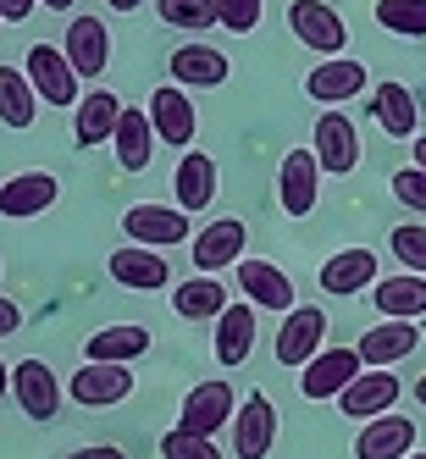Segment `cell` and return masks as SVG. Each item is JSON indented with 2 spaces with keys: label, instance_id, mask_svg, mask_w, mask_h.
<instances>
[{
  "label": "cell",
  "instance_id": "cell-1",
  "mask_svg": "<svg viewBox=\"0 0 426 459\" xmlns=\"http://www.w3.org/2000/svg\"><path fill=\"white\" fill-rule=\"evenodd\" d=\"M122 233H127V244L172 249V244L188 238V211H183V205H150V200H144V205H127Z\"/></svg>",
  "mask_w": 426,
  "mask_h": 459
},
{
  "label": "cell",
  "instance_id": "cell-2",
  "mask_svg": "<svg viewBox=\"0 0 426 459\" xmlns=\"http://www.w3.org/2000/svg\"><path fill=\"white\" fill-rule=\"evenodd\" d=\"M288 28H293L300 45H310L321 56H343V45H349V28H343V17L326 6V0H293V6H288Z\"/></svg>",
  "mask_w": 426,
  "mask_h": 459
},
{
  "label": "cell",
  "instance_id": "cell-3",
  "mask_svg": "<svg viewBox=\"0 0 426 459\" xmlns=\"http://www.w3.org/2000/svg\"><path fill=\"white\" fill-rule=\"evenodd\" d=\"M321 338H326V310L321 305H293L283 316V333H277V366H310L321 354Z\"/></svg>",
  "mask_w": 426,
  "mask_h": 459
},
{
  "label": "cell",
  "instance_id": "cell-4",
  "mask_svg": "<svg viewBox=\"0 0 426 459\" xmlns=\"http://www.w3.org/2000/svg\"><path fill=\"white\" fill-rule=\"evenodd\" d=\"M127 393H134V371L122 359H89V366L73 371V404H83V410L122 404Z\"/></svg>",
  "mask_w": 426,
  "mask_h": 459
},
{
  "label": "cell",
  "instance_id": "cell-5",
  "mask_svg": "<svg viewBox=\"0 0 426 459\" xmlns=\"http://www.w3.org/2000/svg\"><path fill=\"white\" fill-rule=\"evenodd\" d=\"M360 371H366L360 349H321L310 366H300V393L305 399H338Z\"/></svg>",
  "mask_w": 426,
  "mask_h": 459
},
{
  "label": "cell",
  "instance_id": "cell-6",
  "mask_svg": "<svg viewBox=\"0 0 426 459\" xmlns=\"http://www.w3.org/2000/svg\"><path fill=\"white\" fill-rule=\"evenodd\" d=\"M28 83H34L39 100H50V106H78L83 100L73 61H67V50H56V45H34V50H28Z\"/></svg>",
  "mask_w": 426,
  "mask_h": 459
},
{
  "label": "cell",
  "instance_id": "cell-7",
  "mask_svg": "<svg viewBox=\"0 0 426 459\" xmlns=\"http://www.w3.org/2000/svg\"><path fill=\"white\" fill-rule=\"evenodd\" d=\"M399 393H404L399 377H393L387 366H371V371H360V377L338 393V410L354 415V420H371V415H387L393 404H399Z\"/></svg>",
  "mask_w": 426,
  "mask_h": 459
},
{
  "label": "cell",
  "instance_id": "cell-8",
  "mask_svg": "<svg viewBox=\"0 0 426 459\" xmlns=\"http://www.w3.org/2000/svg\"><path fill=\"white\" fill-rule=\"evenodd\" d=\"M233 410H239L233 382H200V387H188L178 426H188V432H200V437H216L222 426H233Z\"/></svg>",
  "mask_w": 426,
  "mask_h": 459
},
{
  "label": "cell",
  "instance_id": "cell-9",
  "mask_svg": "<svg viewBox=\"0 0 426 459\" xmlns=\"http://www.w3.org/2000/svg\"><path fill=\"white\" fill-rule=\"evenodd\" d=\"M277 443V410L266 393H249V399L233 410V454L239 459H266Z\"/></svg>",
  "mask_w": 426,
  "mask_h": 459
},
{
  "label": "cell",
  "instance_id": "cell-10",
  "mask_svg": "<svg viewBox=\"0 0 426 459\" xmlns=\"http://www.w3.org/2000/svg\"><path fill=\"white\" fill-rule=\"evenodd\" d=\"M12 399L22 404L28 420H56L61 415V382H56V371L45 359H22L12 371Z\"/></svg>",
  "mask_w": 426,
  "mask_h": 459
},
{
  "label": "cell",
  "instance_id": "cell-11",
  "mask_svg": "<svg viewBox=\"0 0 426 459\" xmlns=\"http://www.w3.org/2000/svg\"><path fill=\"white\" fill-rule=\"evenodd\" d=\"M244 249H249V227L239 216H222V221L205 227V233H194L188 255H194V266H200V272H222V266H239Z\"/></svg>",
  "mask_w": 426,
  "mask_h": 459
},
{
  "label": "cell",
  "instance_id": "cell-12",
  "mask_svg": "<svg viewBox=\"0 0 426 459\" xmlns=\"http://www.w3.org/2000/svg\"><path fill=\"white\" fill-rule=\"evenodd\" d=\"M415 454V420L404 415H371L354 437V459H410Z\"/></svg>",
  "mask_w": 426,
  "mask_h": 459
},
{
  "label": "cell",
  "instance_id": "cell-13",
  "mask_svg": "<svg viewBox=\"0 0 426 459\" xmlns=\"http://www.w3.org/2000/svg\"><path fill=\"white\" fill-rule=\"evenodd\" d=\"M316 188H321V160L316 150H288L283 172H277V194L288 216H310L316 211Z\"/></svg>",
  "mask_w": 426,
  "mask_h": 459
},
{
  "label": "cell",
  "instance_id": "cell-14",
  "mask_svg": "<svg viewBox=\"0 0 426 459\" xmlns=\"http://www.w3.org/2000/svg\"><path fill=\"white\" fill-rule=\"evenodd\" d=\"M111 277L122 288H134V293H161L172 282V266H167V255L150 249V244H134V249H111Z\"/></svg>",
  "mask_w": 426,
  "mask_h": 459
},
{
  "label": "cell",
  "instance_id": "cell-15",
  "mask_svg": "<svg viewBox=\"0 0 426 459\" xmlns=\"http://www.w3.org/2000/svg\"><path fill=\"white\" fill-rule=\"evenodd\" d=\"M150 122H155V139L161 144H172V150L194 144V106H188L183 83H161L150 94Z\"/></svg>",
  "mask_w": 426,
  "mask_h": 459
},
{
  "label": "cell",
  "instance_id": "cell-16",
  "mask_svg": "<svg viewBox=\"0 0 426 459\" xmlns=\"http://www.w3.org/2000/svg\"><path fill=\"white\" fill-rule=\"evenodd\" d=\"M316 160H321V172H338V178H349L360 167V134L349 117H338V111L316 117Z\"/></svg>",
  "mask_w": 426,
  "mask_h": 459
},
{
  "label": "cell",
  "instance_id": "cell-17",
  "mask_svg": "<svg viewBox=\"0 0 426 459\" xmlns=\"http://www.w3.org/2000/svg\"><path fill=\"white\" fill-rule=\"evenodd\" d=\"M117 117H122V100L111 89H89L83 100L73 106V144L78 150H94V144H106L117 139Z\"/></svg>",
  "mask_w": 426,
  "mask_h": 459
},
{
  "label": "cell",
  "instance_id": "cell-18",
  "mask_svg": "<svg viewBox=\"0 0 426 459\" xmlns=\"http://www.w3.org/2000/svg\"><path fill=\"white\" fill-rule=\"evenodd\" d=\"M239 288L249 293L255 310H293V282L283 266H272V260H239Z\"/></svg>",
  "mask_w": 426,
  "mask_h": 459
},
{
  "label": "cell",
  "instance_id": "cell-19",
  "mask_svg": "<svg viewBox=\"0 0 426 459\" xmlns=\"http://www.w3.org/2000/svg\"><path fill=\"white\" fill-rule=\"evenodd\" d=\"M360 89H366V67H360V61H349V56L321 61V67L305 78V94H310L316 106H343V100H354Z\"/></svg>",
  "mask_w": 426,
  "mask_h": 459
},
{
  "label": "cell",
  "instance_id": "cell-20",
  "mask_svg": "<svg viewBox=\"0 0 426 459\" xmlns=\"http://www.w3.org/2000/svg\"><path fill=\"white\" fill-rule=\"evenodd\" d=\"M67 61H73L78 78H100V73H106V61H111V34H106L100 17H73V28H67Z\"/></svg>",
  "mask_w": 426,
  "mask_h": 459
},
{
  "label": "cell",
  "instance_id": "cell-21",
  "mask_svg": "<svg viewBox=\"0 0 426 459\" xmlns=\"http://www.w3.org/2000/svg\"><path fill=\"white\" fill-rule=\"evenodd\" d=\"M56 194H61V183L50 172H22L12 183H0V216H17V221L45 216L56 205Z\"/></svg>",
  "mask_w": 426,
  "mask_h": 459
},
{
  "label": "cell",
  "instance_id": "cell-22",
  "mask_svg": "<svg viewBox=\"0 0 426 459\" xmlns=\"http://www.w3.org/2000/svg\"><path fill=\"white\" fill-rule=\"evenodd\" d=\"M167 73H172V83H183V89H222V83H227V56L211 50V45H183V50H172Z\"/></svg>",
  "mask_w": 426,
  "mask_h": 459
},
{
  "label": "cell",
  "instance_id": "cell-23",
  "mask_svg": "<svg viewBox=\"0 0 426 459\" xmlns=\"http://www.w3.org/2000/svg\"><path fill=\"white\" fill-rule=\"evenodd\" d=\"M377 282V249H338L333 260L321 266V293H360Z\"/></svg>",
  "mask_w": 426,
  "mask_h": 459
},
{
  "label": "cell",
  "instance_id": "cell-24",
  "mask_svg": "<svg viewBox=\"0 0 426 459\" xmlns=\"http://www.w3.org/2000/svg\"><path fill=\"white\" fill-rule=\"evenodd\" d=\"M150 155H155V122H150V111L122 106V117H117V160H122V172H144Z\"/></svg>",
  "mask_w": 426,
  "mask_h": 459
},
{
  "label": "cell",
  "instance_id": "cell-25",
  "mask_svg": "<svg viewBox=\"0 0 426 459\" xmlns=\"http://www.w3.org/2000/svg\"><path fill=\"white\" fill-rule=\"evenodd\" d=\"M415 343H421L415 321H393V316H382V326H377V333H366L354 349H360V359H366V366H393V359L415 354Z\"/></svg>",
  "mask_w": 426,
  "mask_h": 459
},
{
  "label": "cell",
  "instance_id": "cell-26",
  "mask_svg": "<svg viewBox=\"0 0 426 459\" xmlns=\"http://www.w3.org/2000/svg\"><path fill=\"white\" fill-rule=\"evenodd\" d=\"M227 305H233V299H227V288H222L211 272H200V277H188V282L172 288V310H178L183 321H216Z\"/></svg>",
  "mask_w": 426,
  "mask_h": 459
},
{
  "label": "cell",
  "instance_id": "cell-27",
  "mask_svg": "<svg viewBox=\"0 0 426 459\" xmlns=\"http://www.w3.org/2000/svg\"><path fill=\"white\" fill-rule=\"evenodd\" d=\"M371 299H377V310L393 316V321H421V316H426V277H421V272L382 277Z\"/></svg>",
  "mask_w": 426,
  "mask_h": 459
},
{
  "label": "cell",
  "instance_id": "cell-28",
  "mask_svg": "<svg viewBox=\"0 0 426 459\" xmlns=\"http://www.w3.org/2000/svg\"><path fill=\"white\" fill-rule=\"evenodd\" d=\"M255 349V305H227L216 316V359L222 366H244Z\"/></svg>",
  "mask_w": 426,
  "mask_h": 459
},
{
  "label": "cell",
  "instance_id": "cell-29",
  "mask_svg": "<svg viewBox=\"0 0 426 459\" xmlns=\"http://www.w3.org/2000/svg\"><path fill=\"white\" fill-rule=\"evenodd\" d=\"M371 122L387 139H415V94L404 83H382L371 94Z\"/></svg>",
  "mask_w": 426,
  "mask_h": 459
},
{
  "label": "cell",
  "instance_id": "cell-30",
  "mask_svg": "<svg viewBox=\"0 0 426 459\" xmlns=\"http://www.w3.org/2000/svg\"><path fill=\"white\" fill-rule=\"evenodd\" d=\"M216 200V160L205 150H188L178 160V205L183 211H205Z\"/></svg>",
  "mask_w": 426,
  "mask_h": 459
},
{
  "label": "cell",
  "instance_id": "cell-31",
  "mask_svg": "<svg viewBox=\"0 0 426 459\" xmlns=\"http://www.w3.org/2000/svg\"><path fill=\"white\" fill-rule=\"evenodd\" d=\"M39 111V89L28 83L22 67H0V122L6 127H34Z\"/></svg>",
  "mask_w": 426,
  "mask_h": 459
},
{
  "label": "cell",
  "instance_id": "cell-32",
  "mask_svg": "<svg viewBox=\"0 0 426 459\" xmlns=\"http://www.w3.org/2000/svg\"><path fill=\"white\" fill-rule=\"evenodd\" d=\"M150 349V333L144 326H106V333H94V338H83V354L89 359H139Z\"/></svg>",
  "mask_w": 426,
  "mask_h": 459
},
{
  "label": "cell",
  "instance_id": "cell-33",
  "mask_svg": "<svg viewBox=\"0 0 426 459\" xmlns=\"http://www.w3.org/2000/svg\"><path fill=\"white\" fill-rule=\"evenodd\" d=\"M377 22L399 39H426V0H377Z\"/></svg>",
  "mask_w": 426,
  "mask_h": 459
},
{
  "label": "cell",
  "instance_id": "cell-34",
  "mask_svg": "<svg viewBox=\"0 0 426 459\" xmlns=\"http://www.w3.org/2000/svg\"><path fill=\"white\" fill-rule=\"evenodd\" d=\"M161 22L167 28H222V12L216 0H161Z\"/></svg>",
  "mask_w": 426,
  "mask_h": 459
},
{
  "label": "cell",
  "instance_id": "cell-35",
  "mask_svg": "<svg viewBox=\"0 0 426 459\" xmlns=\"http://www.w3.org/2000/svg\"><path fill=\"white\" fill-rule=\"evenodd\" d=\"M387 249L399 255L404 272H421V277H426V227H415V221L393 227V233H387Z\"/></svg>",
  "mask_w": 426,
  "mask_h": 459
},
{
  "label": "cell",
  "instance_id": "cell-36",
  "mask_svg": "<svg viewBox=\"0 0 426 459\" xmlns=\"http://www.w3.org/2000/svg\"><path fill=\"white\" fill-rule=\"evenodd\" d=\"M161 459H222V448L200 432H188V426H172V432L161 437Z\"/></svg>",
  "mask_w": 426,
  "mask_h": 459
},
{
  "label": "cell",
  "instance_id": "cell-37",
  "mask_svg": "<svg viewBox=\"0 0 426 459\" xmlns=\"http://www.w3.org/2000/svg\"><path fill=\"white\" fill-rule=\"evenodd\" d=\"M227 34H255L260 28V0H216Z\"/></svg>",
  "mask_w": 426,
  "mask_h": 459
},
{
  "label": "cell",
  "instance_id": "cell-38",
  "mask_svg": "<svg viewBox=\"0 0 426 459\" xmlns=\"http://www.w3.org/2000/svg\"><path fill=\"white\" fill-rule=\"evenodd\" d=\"M393 200L426 216V167H404L399 178H393Z\"/></svg>",
  "mask_w": 426,
  "mask_h": 459
},
{
  "label": "cell",
  "instance_id": "cell-39",
  "mask_svg": "<svg viewBox=\"0 0 426 459\" xmlns=\"http://www.w3.org/2000/svg\"><path fill=\"white\" fill-rule=\"evenodd\" d=\"M17 326H22V310H17V305L6 299V293H0V338H12Z\"/></svg>",
  "mask_w": 426,
  "mask_h": 459
},
{
  "label": "cell",
  "instance_id": "cell-40",
  "mask_svg": "<svg viewBox=\"0 0 426 459\" xmlns=\"http://www.w3.org/2000/svg\"><path fill=\"white\" fill-rule=\"evenodd\" d=\"M67 459H127L122 448H111V443H94V448H73Z\"/></svg>",
  "mask_w": 426,
  "mask_h": 459
},
{
  "label": "cell",
  "instance_id": "cell-41",
  "mask_svg": "<svg viewBox=\"0 0 426 459\" xmlns=\"http://www.w3.org/2000/svg\"><path fill=\"white\" fill-rule=\"evenodd\" d=\"M34 6H39V0H0V17H6V22H22Z\"/></svg>",
  "mask_w": 426,
  "mask_h": 459
},
{
  "label": "cell",
  "instance_id": "cell-42",
  "mask_svg": "<svg viewBox=\"0 0 426 459\" xmlns=\"http://www.w3.org/2000/svg\"><path fill=\"white\" fill-rule=\"evenodd\" d=\"M410 155H415V167H426V134H415V139H410Z\"/></svg>",
  "mask_w": 426,
  "mask_h": 459
},
{
  "label": "cell",
  "instance_id": "cell-43",
  "mask_svg": "<svg viewBox=\"0 0 426 459\" xmlns=\"http://www.w3.org/2000/svg\"><path fill=\"white\" fill-rule=\"evenodd\" d=\"M106 6H111V12H139L144 0H106Z\"/></svg>",
  "mask_w": 426,
  "mask_h": 459
},
{
  "label": "cell",
  "instance_id": "cell-44",
  "mask_svg": "<svg viewBox=\"0 0 426 459\" xmlns=\"http://www.w3.org/2000/svg\"><path fill=\"white\" fill-rule=\"evenodd\" d=\"M12 393V371H6V359H0V399Z\"/></svg>",
  "mask_w": 426,
  "mask_h": 459
},
{
  "label": "cell",
  "instance_id": "cell-45",
  "mask_svg": "<svg viewBox=\"0 0 426 459\" xmlns=\"http://www.w3.org/2000/svg\"><path fill=\"white\" fill-rule=\"evenodd\" d=\"M39 6H50V12H73V0H39Z\"/></svg>",
  "mask_w": 426,
  "mask_h": 459
},
{
  "label": "cell",
  "instance_id": "cell-46",
  "mask_svg": "<svg viewBox=\"0 0 426 459\" xmlns=\"http://www.w3.org/2000/svg\"><path fill=\"white\" fill-rule=\"evenodd\" d=\"M415 404L426 410V377H415Z\"/></svg>",
  "mask_w": 426,
  "mask_h": 459
},
{
  "label": "cell",
  "instance_id": "cell-47",
  "mask_svg": "<svg viewBox=\"0 0 426 459\" xmlns=\"http://www.w3.org/2000/svg\"><path fill=\"white\" fill-rule=\"evenodd\" d=\"M410 459H426V454H410Z\"/></svg>",
  "mask_w": 426,
  "mask_h": 459
},
{
  "label": "cell",
  "instance_id": "cell-48",
  "mask_svg": "<svg viewBox=\"0 0 426 459\" xmlns=\"http://www.w3.org/2000/svg\"><path fill=\"white\" fill-rule=\"evenodd\" d=\"M0 22H6V17H0Z\"/></svg>",
  "mask_w": 426,
  "mask_h": 459
}]
</instances>
